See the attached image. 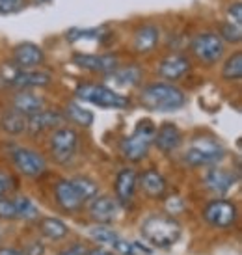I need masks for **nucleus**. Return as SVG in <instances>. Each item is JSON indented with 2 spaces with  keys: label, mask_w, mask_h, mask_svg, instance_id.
I'll return each mask as SVG.
<instances>
[{
  "label": "nucleus",
  "mask_w": 242,
  "mask_h": 255,
  "mask_svg": "<svg viewBox=\"0 0 242 255\" xmlns=\"http://www.w3.org/2000/svg\"><path fill=\"white\" fill-rule=\"evenodd\" d=\"M143 108L153 112H177L185 107L186 97L177 86L170 82H151L140 93Z\"/></svg>",
  "instance_id": "1"
},
{
  "label": "nucleus",
  "mask_w": 242,
  "mask_h": 255,
  "mask_svg": "<svg viewBox=\"0 0 242 255\" xmlns=\"http://www.w3.org/2000/svg\"><path fill=\"white\" fill-rule=\"evenodd\" d=\"M143 241L155 248H170L181 239V226L173 216L168 214H153L142 222L140 226Z\"/></svg>",
  "instance_id": "2"
},
{
  "label": "nucleus",
  "mask_w": 242,
  "mask_h": 255,
  "mask_svg": "<svg viewBox=\"0 0 242 255\" xmlns=\"http://www.w3.org/2000/svg\"><path fill=\"white\" fill-rule=\"evenodd\" d=\"M157 127L151 120H140L136 123L132 134L125 136L120 143L121 155L130 162H140L142 158L147 156L149 147L153 145Z\"/></svg>",
  "instance_id": "3"
},
{
  "label": "nucleus",
  "mask_w": 242,
  "mask_h": 255,
  "mask_svg": "<svg viewBox=\"0 0 242 255\" xmlns=\"http://www.w3.org/2000/svg\"><path fill=\"white\" fill-rule=\"evenodd\" d=\"M77 99L84 101V103H92L101 108H114V110H123V108L130 107L128 97L114 92L112 88L105 84H95V82H84L79 84L75 90Z\"/></svg>",
  "instance_id": "4"
},
{
  "label": "nucleus",
  "mask_w": 242,
  "mask_h": 255,
  "mask_svg": "<svg viewBox=\"0 0 242 255\" xmlns=\"http://www.w3.org/2000/svg\"><path fill=\"white\" fill-rule=\"evenodd\" d=\"M224 156H226V151L216 140L209 138V136H200V138H194L190 142L188 149L183 155V160L192 168H200V166L218 164Z\"/></svg>",
  "instance_id": "5"
},
{
  "label": "nucleus",
  "mask_w": 242,
  "mask_h": 255,
  "mask_svg": "<svg viewBox=\"0 0 242 255\" xmlns=\"http://www.w3.org/2000/svg\"><path fill=\"white\" fill-rule=\"evenodd\" d=\"M203 218H205V222L211 227L228 229V227L235 226L237 218H239V209L229 199L216 198V199H211L203 207Z\"/></svg>",
  "instance_id": "6"
},
{
  "label": "nucleus",
  "mask_w": 242,
  "mask_h": 255,
  "mask_svg": "<svg viewBox=\"0 0 242 255\" xmlns=\"http://www.w3.org/2000/svg\"><path fill=\"white\" fill-rule=\"evenodd\" d=\"M79 149V134L71 127H58L50 136V151L58 164H67L73 160Z\"/></svg>",
  "instance_id": "7"
},
{
  "label": "nucleus",
  "mask_w": 242,
  "mask_h": 255,
  "mask_svg": "<svg viewBox=\"0 0 242 255\" xmlns=\"http://www.w3.org/2000/svg\"><path fill=\"white\" fill-rule=\"evenodd\" d=\"M190 50L201 64L213 65L222 60L226 47H224V41L220 39L218 34L205 32V34H200V36L194 37L192 43H190Z\"/></svg>",
  "instance_id": "8"
},
{
  "label": "nucleus",
  "mask_w": 242,
  "mask_h": 255,
  "mask_svg": "<svg viewBox=\"0 0 242 255\" xmlns=\"http://www.w3.org/2000/svg\"><path fill=\"white\" fill-rule=\"evenodd\" d=\"M11 158H13L15 168L26 177H39L47 171V160L34 149L17 147L13 151Z\"/></svg>",
  "instance_id": "9"
},
{
  "label": "nucleus",
  "mask_w": 242,
  "mask_h": 255,
  "mask_svg": "<svg viewBox=\"0 0 242 255\" xmlns=\"http://www.w3.org/2000/svg\"><path fill=\"white\" fill-rule=\"evenodd\" d=\"M88 213L99 226H108L120 216V203L110 196H95L88 205Z\"/></svg>",
  "instance_id": "10"
},
{
  "label": "nucleus",
  "mask_w": 242,
  "mask_h": 255,
  "mask_svg": "<svg viewBox=\"0 0 242 255\" xmlns=\"http://www.w3.org/2000/svg\"><path fill=\"white\" fill-rule=\"evenodd\" d=\"M54 198H56V203L64 209L65 213H77L86 205L71 179H60L58 181L56 186H54Z\"/></svg>",
  "instance_id": "11"
},
{
  "label": "nucleus",
  "mask_w": 242,
  "mask_h": 255,
  "mask_svg": "<svg viewBox=\"0 0 242 255\" xmlns=\"http://www.w3.org/2000/svg\"><path fill=\"white\" fill-rule=\"evenodd\" d=\"M73 64L93 73H112L118 67V56L116 54H75Z\"/></svg>",
  "instance_id": "12"
},
{
  "label": "nucleus",
  "mask_w": 242,
  "mask_h": 255,
  "mask_svg": "<svg viewBox=\"0 0 242 255\" xmlns=\"http://www.w3.org/2000/svg\"><path fill=\"white\" fill-rule=\"evenodd\" d=\"M188 73H190V60L185 54H177V52L166 56L158 65V75L170 84L185 78Z\"/></svg>",
  "instance_id": "13"
},
{
  "label": "nucleus",
  "mask_w": 242,
  "mask_h": 255,
  "mask_svg": "<svg viewBox=\"0 0 242 255\" xmlns=\"http://www.w3.org/2000/svg\"><path fill=\"white\" fill-rule=\"evenodd\" d=\"M138 186V173L132 168H123V170L116 175L114 183V199L120 205H128L134 199V192Z\"/></svg>",
  "instance_id": "14"
},
{
  "label": "nucleus",
  "mask_w": 242,
  "mask_h": 255,
  "mask_svg": "<svg viewBox=\"0 0 242 255\" xmlns=\"http://www.w3.org/2000/svg\"><path fill=\"white\" fill-rule=\"evenodd\" d=\"M43 60H45L43 50L34 43H21L13 49V62L22 71L36 69L43 64Z\"/></svg>",
  "instance_id": "15"
},
{
  "label": "nucleus",
  "mask_w": 242,
  "mask_h": 255,
  "mask_svg": "<svg viewBox=\"0 0 242 255\" xmlns=\"http://www.w3.org/2000/svg\"><path fill=\"white\" fill-rule=\"evenodd\" d=\"M205 186L209 190L216 194V196H226L233 184L237 183V177L233 175V171L224 170V168H211L205 173Z\"/></svg>",
  "instance_id": "16"
},
{
  "label": "nucleus",
  "mask_w": 242,
  "mask_h": 255,
  "mask_svg": "<svg viewBox=\"0 0 242 255\" xmlns=\"http://www.w3.org/2000/svg\"><path fill=\"white\" fill-rule=\"evenodd\" d=\"M153 143L157 145L162 153H171L175 149L181 147L183 143V134L175 123H162L155 132V140Z\"/></svg>",
  "instance_id": "17"
},
{
  "label": "nucleus",
  "mask_w": 242,
  "mask_h": 255,
  "mask_svg": "<svg viewBox=\"0 0 242 255\" xmlns=\"http://www.w3.org/2000/svg\"><path fill=\"white\" fill-rule=\"evenodd\" d=\"M64 121V116L60 112H54V110H41V112L30 116L26 120V130H28L32 136H37L49 130V128L58 127L60 123Z\"/></svg>",
  "instance_id": "18"
},
{
  "label": "nucleus",
  "mask_w": 242,
  "mask_h": 255,
  "mask_svg": "<svg viewBox=\"0 0 242 255\" xmlns=\"http://www.w3.org/2000/svg\"><path fill=\"white\" fill-rule=\"evenodd\" d=\"M160 39V30L155 24H143L134 32V39H132V47L136 52L140 54H147L151 50H155Z\"/></svg>",
  "instance_id": "19"
},
{
  "label": "nucleus",
  "mask_w": 242,
  "mask_h": 255,
  "mask_svg": "<svg viewBox=\"0 0 242 255\" xmlns=\"http://www.w3.org/2000/svg\"><path fill=\"white\" fill-rule=\"evenodd\" d=\"M50 73L47 71H37V69H26V71H19L11 77V84L22 90H28V88H45L50 84Z\"/></svg>",
  "instance_id": "20"
},
{
  "label": "nucleus",
  "mask_w": 242,
  "mask_h": 255,
  "mask_svg": "<svg viewBox=\"0 0 242 255\" xmlns=\"http://www.w3.org/2000/svg\"><path fill=\"white\" fill-rule=\"evenodd\" d=\"M138 184L149 198H162L166 194V179L157 170H145L142 175H138Z\"/></svg>",
  "instance_id": "21"
},
{
  "label": "nucleus",
  "mask_w": 242,
  "mask_h": 255,
  "mask_svg": "<svg viewBox=\"0 0 242 255\" xmlns=\"http://www.w3.org/2000/svg\"><path fill=\"white\" fill-rule=\"evenodd\" d=\"M43 105H45V99H43L41 95L22 90V92H19L13 97V107L11 108H15L17 112H21V114H24L26 118H30V116H34V114L41 112Z\"/></svg>",
  "instance_id": "22"
},
{
  "label": "nucleus",
  "mask_w": 242,
  "mask_h": 255,
  "mask_svg": "<svg viewBox=\"0 0 242 255\" xmlns=\"http://www.w3.org/2000/svg\"><path fill=\"white\" fill-rule=\"evenodd\" d=\"M39 233H41L43 239L56 242L69 235V227L65 226V222H62L60 218L47 216V218H41V222H39Z\"/></svg>",
  "instance_id": "23"
},
{
  "label": "nucleus",
  "mask_w": 242,
  "mask_h": 255,
  "mask_svg": "<svg viewBox=\"0 0 242 255\" xmlns=\"http://www.w3.org/2000/svg\"><path fill=\"white\" fill-rule=\"evenodd\" d=\"M108 77L114 80L116 86L120 88H134L142 80V69L138 65H125V67H116Z\"/></svg>",
  "instance_id": "24"
},
{
  "label": "nucleus",
  "mask_w": 242,
  "mask_h": 255,
  "mask_svg": "<svg viewBox=\"0 0 242 255\" xmlns=\"http://www.w3.org/2000/svg\"><path fill=\"white\" fill-rule=\"evenodd\" d=\"M26 116L21 112H17L15 108H7L4 110L2 118H0V127L4 128V132L11 136H19L26 130Z\"/></svg>",
  "instance_id": "25"
},
{
  "label": "nucleus",
  "mask_w": 242,
  "mask_h": 255,
  "mask_svg": "<svg viewBox=\"0 0 242 255\" xmlns=\"http://www.w3.org/2000/svg\"><path fill=\"white\" fill-rule=\"evenodd\" d=\"M65 118L69 121H73L75 125H80V127H90L93 123V120H95L92 110L80 107L79 103H75V101L65 105Z\"/></svg>",
  "instance_id": "26"
},
{
  "label": "nucleus",
  "mask_w": 242,
  "mask_h": 255,
  "mask_svg": "<svg viewBox=\"0 0 242 255\" xmlns=\"http://www.w3.org/2000/svg\"><path fill=\"white\" fill-rule=\"evenodd\" d=\"M15 211H17V220H24V222H32V220L39 218V209L34 205V201L26 196H15L13 198Z\"/></svg>",
  "instance_id": "27"
},
{
  "label": "nucleus",
  "mask_w": 242,
  "mask_h": 255,
  "mask_svg": "<svg viewBox=\"0 0 242 255\" xmlns=\"http://www.w3.org/2000/svg\"><path fill=\"white\" fill-rule=\"evenodd\" d=\"M222 77L226 80H241L242 78V54L235 52L228 58V62L222 67Z\"/></svg>",
  "instance_id": "28"
},
{
  "label": "nucleus",
  "mask_w": 242,
  "mask_h": 255,
  "mask_svg": "<svg viewBox=\"0 0 242 255\" xmlns=\"http://www.w3.org/2000/svg\"><path fill=\"white\" fill-rule=\"evenodd\" d=\"M110 32H105L103 28H71L67 30V39L69 41H79V39H99L103 41Z\"/></svg>",
  "instance_id": "29"
},
{
  "label": "nucleus",
  "mask_w": 242,
  "mask_h": 255,
  "mask_svg": "<svg viewBox=\"0 0 242 255\" xmlns=\"http://www.w3.org/2000/svg\"><path fill=\"white\" fill-rule=\"evenodd\" d=\"M73 184L77 186V190H79V194L82 196V199H84V203H90L95 196H99V186L93 183L92 179L88 177H75L71 179Z\"/></svg>",
  "instance_id": "30"
},
{
  "label": "nucleus",
  "mask_w": 242,
  "mask_h": 255,
  "mask_svg": "<svg viewBox=\"0 0 242 255\" xmlns=\"http://www.w3.org/2000/svg\"><path fill=\"white\" fill-rule=\"evenodd\" d=\"M220 39L228 43H239L242 39V28L239 24H233V22H226V24H222L220 28Z\"/></svg>",
  "instance_id": "31"
},
{
  "label": "nucleus",
  "mask_w": 242,
  "mask_h": 255,
  "mask_svg": "<svg viewBox=\"0 0 242 255\" xmlns=\"http://www.w3.org/2000/svg\"><path fill=\"white\" fill-rule=\"evenodd\" d=\"M0 220H17L13 198H0Z\"/></svg>",
  "instance_id": "32"
},
{
  "label": "nucleus",
  "mask_w": 242,
  "mask_h": 255,
  "mask_svg": "<svg viewBox=\"0 0 242 255\" xmlns=\"http://www.w3.org/2000/svg\"><path fill=\"white\" fill-rule=\"evenodd\" d=\"M26 4V0H0V15L19 13Z\"/></svg>",
  "instance_id": "33"
},
{
  "label": "nucleus",
  "mask_w": 242,
  "mask_h": 255,
  "mask_svg": "<svg viewBox=\"0 0 242 255\" xmlns=\"http://www.w3.org/2000/svg\"><path fill=\"white\" fill-rule=\"evenodd\" d=\"M15 179L9 175V173H4L0 171V198H7V194H11L15 190Z\"/></svg>",
  "instance_id": "34"
},
{
  "label": "nucleus",
  "mask_w": 242,
  "mask_h": 255,
  "mask_svg": "<svg viewBox=\"0 0 242 255\" xmlns=\"http://www.w3.org/2000/svg\"><path fill=\"white\" fill-rule=\"evenodd\" d=\"M228 17L231 19L229 22H233V24H239L241 26L242 22V4L241 2H235V4H231L228 7Z\"/></svg>",
  "instance_id": "35"
},
{
  "label": "nucleus",
  "mask_w": 242,
  "mask_h": 255,
  "mask_svg": "<svg viewBox=\"0 0 242 255\" xmlns=\"http://www.w3.org/2000/svg\"><path fill=\"white\" fill-rule=\"evenodd\" d=\"M58 255H88V248L84 244H73L69 248L62 250Z\"/></svg>",
  "instance_id": "36"
},
{
  "label": "nucleus",
  "mask_w": 242,
  "mask_h": 255,
  "mask_svg": "<svg viewBox=\"0 0 242 255\" xmlns=\"http://www.w3.org/2000/svg\"><path fill=\"white\" fill-rule=\"evenodd\" d=\"M0 255H26V254L15 248H0Z\"/></svg>",
  "instance_id": "37"
},
{
  "label": "nucleus",
  "mask_w": 242,
  "mask_h": 255,
  "mask_svg": "<svg viewBox=\"0 0 242 255\" xmlns=\"http://www.w3.org/2000/svg\"><path fill=\"white\" fill-rule=\"evenodd\" d=\"M88 255H112V254H108L107 250L95 248V250H88Z\"/></svg>",
  "instance_id": "38"
},
{
  "label": "nucleus",
  "mask_w": 242,
  "mask_h": 255,
  "mask_svg": "<svg viewBox=\"0 0 242 255\" xmlns=\"http://www.w3.org/2000/svg\"><path fill=\"white\" fill-rule=\"evenodd\" d=\"M32 2H34V4H37V6H39V4H49V2H52V0H32Z\"/></svg>",
  "instance_id": "39"
}]
</instances>
